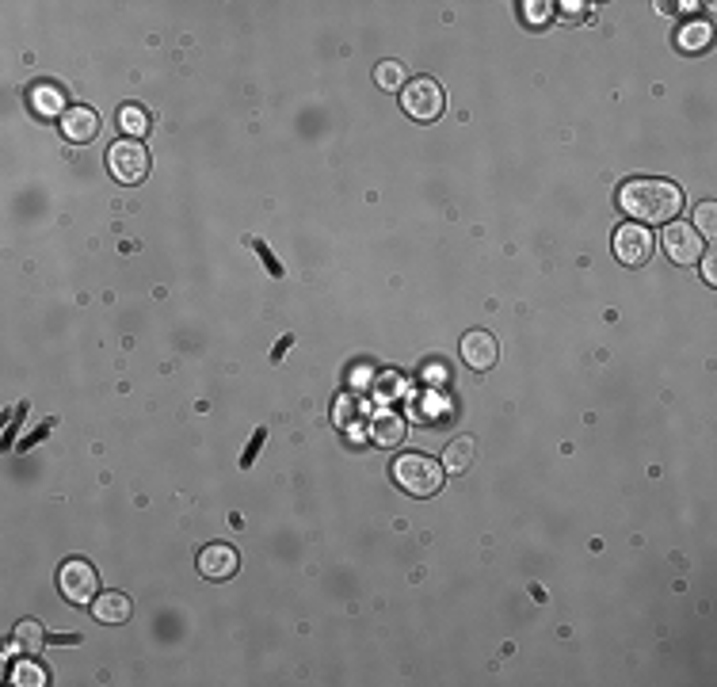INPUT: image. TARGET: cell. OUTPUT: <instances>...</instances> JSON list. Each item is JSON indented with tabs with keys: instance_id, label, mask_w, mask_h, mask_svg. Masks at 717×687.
<instances>
[{
	"instance_id": "cell-1",
	"label": "cell",
	"mask_w": 717,
	"mask_h": 687,
	"mask_svg": "<svg viewBox=\"0 0 717 687\" xmlns=\"http://www.w3.org/2000/svg\"><path fill=\"white\" fill-rule=\"evenodd\" d=\"M618 206L638 226H664L680 214L683 191L676 184H668V180H629L618 191Z\"/></svg>"
},
{
	"instance_id": "cell-2",
	"label": "cell",
	"mask_w": 717,
	"mask_h": 687,
	"mask_svg": "<svg viewBox=\"0 0 717 687\" xmlns=\"http://www.w3.org/2000/svg\"><path fill=\"white\" fill-rule=\"evenodd\" d=\"M443 462L427 459V455H401L394 462V481L408 492V497H436L443 489Z\"/></svg>"
},
{
	"instance_id": "cell-3",
	"label": "cell",
	"mask_w": 717,
	"mask_h": 687,
	"mask_svg": "<svg viewBox=\"0 0 717 687\" xmlns=\"http://www.w3.org/2000/svg\"><path fill=\"white\" fill-rule=\"evenodd\" d=\"M401 107H405V111L416 119V122H431V119L443 115L447 96H443V89H439V80L416 77V80H408L405 89H401Z\"/></svg>"
},
{
	"instance_id": "cell-4",
	"label": "cell",
	"mask_w": 717,
	"mask_h": 687,
	"mask_svg": "<svg viewBox=\"0 0 717 687\" xmlns=\"http://www.w3.org/2000/svg\"><path fill=\"white\" fill-rule=\"evenodd\" d=\"M58 588H61V596L69 599V604L84 608V604H92V599L100 596V576H96V569L89 562H84V557H69V562H61V569H58Z\"/></svg>"
},
{
	"instance_id": "cell-5",
	"label": "cell",
	"mask_w": 717,
	"mask_h": 687,
	"mask_svg": "<svg viewBox=\"0 0 717 687\" xmlns=\"http://www.w3.org/2000/svg\"><path fill=\"white\" fill-rule=\"evenodd\" d=\"M107 172L119 180V184H142L149 176V153L145 145L134 138H122L107 149Z\"/></svg>"
},
{
	"instance_id": "cell-6",
	"label": "cell",
	"mask_w": 717,
	"mask_h": 687,
	"mask_svg": "<svg viewBox=\"0 0 717 687\" xmlns=\"http://www.w3.org/2000/svg\"><path fill=\"white\" fill-rule=\"evenodd\" d=\"M653 233L648 226H638V222H626L615 229V256L626 264V268H641L648 256H653Z\"/></svg>"
},
{
	"instance_id": "cell-7",
	"label": "cell",
	"mask_w": 717,
	"mask_h": 687,
	"mask_svg": "<svg viewBox=\"0 0 717 687\" xmlns=\"http://www.w3.org/2000/svg\"><path fill=\"white\" fill-rule=\"evenodd\" d=\"M664 252L671 256L676 264H699L702 256H706V248H702V238L694 233V226H687V222H668L664 226Z\"/></svg>"
},
{
	"instance_id": "cell-8",
	"label": "cell",
	"mask_w": 717,
	"mask_h": 687,
	"mask_svg": "<svg viewBox=\"0 0 717 687\" xmlns=\"http://www.w3.org/2000/svg\"><path fill=\"white\" fill-rule=\"evenodd\" d=\"M237 569H241V557H237L233 546L214 543V546H206V550L199 554V573L206 576V581H229Z\"/></svg>"
},
{
	"instance_id": "cell-9",
	"label": "cell",
	"mask_w": 717,
	"mask_h": 687,
	"mask_svg": "<svg viewBox=\"0 0 717 687\" xmlns=\"http://www.w3.org/2000/svg\"><path fill=\"white\" fill-rule=\"evenodd\" d=\"M462 359L469 363L473 371H489V367H496V359H500V344L489 333H466Z\"/></svg>"
},
{
	"instance_id": "cell-10",
	"label": "cell",
	"mask_w": 717,
	"mask_h": 687,
	"mask_svg": "<svg viewBox=\"0 0 717 687\" xmlns=\"http://www.w3.org/2000/svg\"><path fill=\"white\" fill-rule=\"evenodd\" d=\"M61 134L69 138V142H92L96 134H100V119H96V111L92 107H69V111L61 115Z\"/></svg>"
},
{
	"instance_id": "cell-11",
	"label": "cell",
	"mask_w": 717,
	"mask_h": 687,
	"mask_svg": "<svg viewBox=\"0 0 717 687\" xmlns=\"http://www.w3.org/2000/svg\"><path fill=\"white\" fill-rule=\"evenodd\" d=\"M92 615L103 622V627H119V622L130 618V599L122 592H100L92 599Z\"/></svg>"
},
{
	"instance_id": "cell-12",
	"label": "cell",
	"mask_w": 717,
	"mask_h": 687,
	"mask_svg": "<svg viewBox=\"0 0 717 687\" xmlns=\"http://www.w3.org/2000/svg\"><path fill=\"white\" fill-rule=\"evenodd\" d=\"M473 462H477V439H473V436L450 439L447 455H443V470H447V474H466Z\"/></svg>"
},
{
	"instance_id": "cell-13",
	"label": "cell",
	"mask_w": 717,
	"mask_h": 687,
	"mask_svg": "<svg viewBox=\"0 0 717 687\" xmlns=\"http://www.w3.org/2000/svg\"><path fill=\"white\" fill-rule=\"evenodd\" d=\"M12 641H16V650L19 653H38V650H47V630H42V622L38 618H24L16 627V634H12Z\"/></svg>"
},
{
	"instance_id": "cell-14",
	"label": "cell",
	"mask_w": 717,
	"mask_h": 687,
	"mask_svg": "<svg viewBox=\"0 0 717 687\" xmlns=\"http://www.w3.org/2000/svg\"><path fill=\"white\" fill-rule=\"evenodd\" d=\"M31 107H35V115H42V119H54V115L69 111V107H65V96L54 89V84H38V89L31 92Z\"/></svg>"
},
{
	"instance_id": "cell-15",
	"label": "cell",
	"mask_w": 717,
	"mask_h": 687,
	"mask_svg": "<svg viewBox=\"0 0 717 687\" xmlns=\"http://www.w3.org/2000/svg\"><path fill=\"white\" fill-rule=\"evenodd\" d=\"M374 439H378L382 447L401 443V439H405V420H401L397 413H382V417L374 420Z\"/></svg>"
},
{
	"instance_id": "cell-16",
	"label": "cell",
	"mask_w": 717,
	"mask_h": 687,
	"mask_svg": "<svg viewBox=\"0 0 717 687\" xmlns=\"http://www.w3.org/2000/svg\"><path fill=\"white\" fill-rule=\"evenodd\" d=\"M374 80H378V89L397 92V89H401V80H405V69L397 66V61H382V66L374 69Z\"/></svg>"
},
{
	"instance_id": "cell-17",
	"label": "cell",
	"mask_w": 717,
	"mask_h": 687,
	"mask_svg": "<svg viewBox=\"0 0 717 687\" xmlns=\"http://www.w3.org/2000/svg\"><path fill=\"white\" fill-rule=\"evenodd\" d=\"M717 206L713 203H699L694 206V233H699V238H713L717 233Z\"/></svg>"
},
{
	"instance_id": "cell-18",
	"label": "cell",
	"mask_w": 717,
	"mask_h": 687,
	"mask_svg": "<svg viewBox=\"0 0 717 687\" xmlns=\"http://www.w3.org/2000/svg\"><path fill=\"white\" fill-rule=\"evenodd\" d=\"M119 122H122V131H130V134H145V126H149V119H145L142 107H122V111H119Z\"/></svg>"
},
{
	"instance_id": "cell-19",
	"label": "cell",
	"mask_w": 717,
	"mask_h": 687,
	"mask_svg": "<svg viewBox=\"0 0 717 687\" xmlns=\"http://www.w3.org/2000/svg\"><path fill=\"white\" fill-rule=\"evenodd\" d=\"M706 42H710V27H706V24L687 27V31L680 35V47H683V50H702Z\"/></svg>"
},
{
	"instance_id": "cell-20",
	"label": "cell",
	"mask_w": 717,
	"mask_h": 687,
	"mask_svg": "<svg viewBox=\"0 0 717 687\" xmlns=\"http://www.w3.org/2000/svg\"><path fill=\"white\" fill-rule=\"evenodd\" d=\"M12 680L16 683H27V687H38V683H47V672H42L38 664H19V669L12 672Z\"/></svg>"
},
{
	"instance_id": "cell-21",
	"label": "cell",
	"mask_w": 717,
	"mask_h": 687,
	"mask_svg": "<svg viewBox=\"0 0 717 687\" xmlns=\"http://www.w3.org/2000/svg\"><path fill=\"white\" fill-rule=\"evenodd\" d=\"M527 8V19L534 24V19H550V5H523Z\"/></svg>"
},
{
	"instance_id": "cell-22",
	"label": "cell",
	"mask_w": 717,
	"mask_h": 687,
	"mask_svg": "<svg viewBox=\"0 0 717 687\" xmlns=\"http://www.w3.org/2000/svg\"><path fill=\"white\" fill-rule=\"evenodd\" d=\"M264 436H268V432H256V439H252V447L245 450V466H252V459H256V450H259V443H264Z\"/></svg>"
},
{
	"instance_id": "cell-23",
	"label": "cell",
	"mask_w": 717,
	"mask_h": 687,
	"mask_svg": "<svg viewBox=\"0 0 717 687\" xmlns=\"http://www.w3.org/2000/svg\"><path fill=\"white\" fill-rule=\"evenodd\" d=\"M702 275H706V283H717V271H713V256H702Z\"/></svg>"
}]
</instances>
